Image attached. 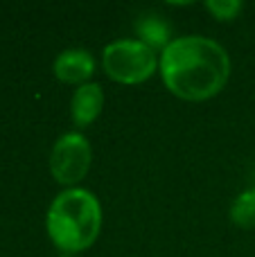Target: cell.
Wrapping results in <instances>:
<instances>
[{
  "label": "cell",
  "mask_w": 255,
  "mask_h": 257,
  "mask_svg": "<svg viewBox=\"0 0 255 257\" xmlns=\"http://www.w3.org/2000/svg\"><path fill=\"white\" fill-rule=\"evenodd\" d=\"M203 7L210 12V16L215 21H221V23H228V21H235V18L242 14L244 5L239 0H208Z\"/></svg>",
  "instance_id": "9c48e42d"
},
{
  "label": "cell",
  "mask_w": 255,
  "mask_h": 257,
  "mask_svg": "<svg viewBox=\"0 0 255 257\" xmlns=\"http://www.w3.org/2000/svg\"><path fill=\"white\" fill-rule=\"evenodd\" d=\"M136 36H138V41H143L145 45H149L158 54L174 41L170 25L161 16H156V14H143L136 21Z\"/></svg>",
  "instance_id": "52a82bcc"
},
{
  "label": "cell",
  "mask_w": 255,
  "mask_h": 257,
  "mask_svg": "<svg viewBox=\"0 0 255 257\" xmlns=\"http://www.w3.org/2000/svg\"><path fill=\"white\" fill-rule=\"evenodd\" d=\"M161 54L138 39H117L102 50V70L122 86H138L158 72Z\"/></svg>",
  "instance_id": "3957f363"
},
{
  "label": "cell",
  "mask_w": 255,
  "mask_h": 257,
  "mask_svg": "<svg viewBox=\"0 0 255 257\" xmlns=\"http://www.w3.org/2000/svg\"><path fill=\"white\" fill-rule=\"evenodd\" d=\"M95 63L93 54L84 48H66L57 54L52 63V72L61 84H70V86H84L88 81H93L95 75Z\"/></svg>",
  "instance_id": "5b68a950"
},
{
  "label": "cell",
  "mask_w": 255,
  "mask_h": 257,
  "mask_svg": "<svg viewBox=\"0 0 255 257\" xmlns=\"http://www.w3.org/2000/svg\"><path fill=\"white\" fill-rule=\"evenodd\" d=\"M59 257H75V255H63V253H61V255H59Z\"/></svg>",
  "instance_id": "30bf717a"
},
{
  "label": "cell",
  "mask_w": 255,
  "mask_h": 257,
  "mask_svg": "<svg viewBox=\"0 0 255 257\" xmlns=\"http://www.w3.org/2000/svg\"><path fill=\"white\" fill-rule=\"evenodd\" d=\"M230 221L239 228H255V185L235 196L230 205Z\"/></svg>",
  "instance_id": "ba28073f"
},
{
  "label": "cell",
  "mask_w": 255,
  "mask_h": 257,
  "mask_svg": "<svg viewBox=\"0 0 255 257\" xmlns=\"http://www.w3.org/2000/svg\"><path fill=\"white\" fill-rule=\"evenodd\" d=\"M102 230V203L86 187H68L52 199L45 212L48 239L63 255L84 253Z\"/></svg>",
  "instance_id": "7a4b0ae2"
},
{
  "label": "cell",
  "mask_w": 255,
  "mask_h": 257,
  "mask_svg": "<svg viewBox=\"0 0 255 257\" xmlns=\"http://www.w3.org/2000/svg\"><path fill=\"white\" fill-rule=\"evenodd\" d=\"M104 102H106V95H104L102 84L88 81V84L79 86L72 93V99H70V117L75 122V126L88 128L102 115Z\"/></svg>",
  "instance_id": "8992f818"
},
{
  "label": "cell",
  "mask_w": 255,
  "mask_h": 257,
  "mask_svg": "<svg viewBox=\"0 0 255 257\" xmlns=\"http://www.w3.org/2000/svg\"><path fill=\"white\" fill-rule=\"evenodd\" d=\"M163 86L183 102H206L224 90L230 77V57L221 43L199 34L176 36L161 52Z\"/></svg>",
  "instance_id": "6da1fadb"
},
{
  "label": "cell",
  "mask_w": 255,
  "mask_h": 257,
  "mask_svg": "<svg viewBox=\"0 0 255 257\" xmlns=\"http://www.w3.org/2000/svg\"><path fill=\"white\" fill-rule=\"evenodd\" d=\"M93 165V147L90 140L79 131H68L54 140L50 149L48 167L54 183L68 187H79Z\"/></svg>",
  "instance_id": "277c9868"
}]
</instances>
